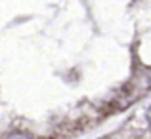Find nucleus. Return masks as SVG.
<instances>
[{"label": "nucleus", "mask_w": 151, "mask_h": 139, "mask_svg": "<svg viewBox=\"0 0 151 139\" xmlns=\"http://www.w3.org/2000/svg\"><path fill=\"white\" fill-rule=\"evenodd\" d=\"M4 139H35V137L25 132H10L8 135H4Z\"/></svg>", "instance_id": "nucleus-1"}, {"label": "nucleus", "mask_w": 151, "mask_h": 139, "mask_svg": "<svg viewBox=\"0 0 151 139\" xmlns=\"http://www.w3.org/2000/svg\"><path fill=\"white\" fill-rule=\"evenodd\" d=\"M145 118H147V124L151 126V107L147 109V113H145Z\"/></svg>", "instance_id": "nucleus-2"}]
</instances>
